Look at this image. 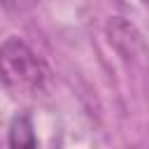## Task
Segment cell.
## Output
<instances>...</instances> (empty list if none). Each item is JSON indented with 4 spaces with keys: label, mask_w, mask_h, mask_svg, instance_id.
Segmentation results:
<instances>
[{
    "label": "cell",
    "mask_w": 149,
    "mask_h": 149,
    "mask_svg": "<svg viewBox=\"0 0 149 149\" xmlns=\"http://www.w3.org/2000/svg\"><path fill=\"white\" fill-rule=\"evenodd\" d=\"M0 74L14 91L23 93H40L51 79L49 65L19 37L0 44Z\"/></svg>",
    "instance_id": "1"
},
{
    "label": "cell",
    "mask_w": 149,
    "mask_h": 149,
    "mask_svg": "<svg viewBox=\"0 0 149 149\" xmlns=\"http://www.w3.org/2000/svg\"><path fill=\"white\" fill-rule=\"evenodd\" d=\"M107 40L123 58H133L142 51V35L137 33V28L133 23H128L119 16H114L107 23Z\"/></svg>",
    "instance_id": "2"
},
{
    "label": "cell",
    "mask_w": 149,
    "mask_h": 149,
    "mask_svg": "<svg viewBox=\"0 0 149 149\" xmlns=\"http://www.w3.org/2000/svg\"><path fill=\"white\" fill-rule=\"evenodd\" d=\"M9 144L12 147H35V133L28 116H16L9 126Z\"/></svg>",
    "instance_id": "3"
},
{
    "label": "cell",
    "mask_w": 149,
    "mask_h": 149,
    "mask_svg": "<svg viewBox=\"0 0 149 149\" xmlns=\"http://www.w3.org/2000/svg\"><path fill=\"white\" fill-rule=\"evenodd\" d=\"M0 5L12 14H23V12H30L37 5V0H0Z\"/></svg>",
    "instance_id": "4"
}]
</instances>
